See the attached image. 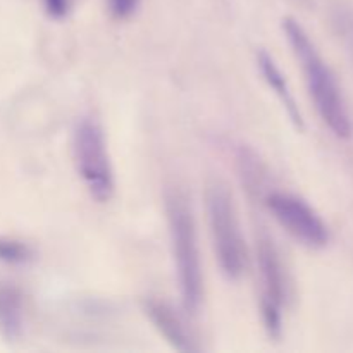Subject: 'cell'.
Here are the masks:
<instances>
[{
    "instance_id": "cell-1",
    "label": "cell",
    "mask_w": 353,
    "mask_h": 353,
    "mask_svg": "<svg viewBox=\"0 0 353 353\" xmlns=\"http://www.w3.org/2000/svg\"><path fill=\"white\" fill-rule=\"evenodd\" d=\"M281 28L302 68L307 90L317 114L334 137L340 140H350L353 123L336 76L319 54L316 43L310 40L309 33L295 17H285Z\"/></svg>"
},
{
    "instance_id": "cell-3",
    "label": "cell",
    "mask_w": 353,
    "mask_h": 353,
    "mask_svg": "<svg viewBox=\"0 0 353 353\" xmlns=\"http://www.w3.org/2000/svg\"><path fill=\"white\" fill-rule=\"evenodd\" d=\"M205 209L214 254L221 272L230 281H238L247 269V245L241 234L233 196L219 179H214L207 185Z\"/></svg>"
},
{
    "instance_id": "cell-4",
    "label": "cell",
    "mask_w": 353,
    "mask_h": 353,
    "mask_svg": "<svg viewBox=\"0 0 353 353\" xmlns=\"http://www.w3.org/2000/svg\"><path fill=\"white\" fill-rule=\"evenodd\" d=\"M72 157L76 171L95 202L107 203L116 192L112 162L105 134L99 121L83 117L72 133Z\"/></svg>"
},
{
    "instance_id": "cell-2",
    "label": "cell",
    "mask_w": 353,
    "mask_h": 353,
    "mask_svg": "<svg viewBox=\"0 0 353 353\" xmlns=\"http://www.w3.org/2000/svg\"><path fill=\"white\" fill-rule=\"evenodd\" d=\"M165 216L183 307L186 312L195 316L203 302L202 261L195 217L188 200L179 190L165 192Z\"/></svg>"
},
{
    "instance_id": "cell-7",
    "label": "cell",
    "mask_w": 353,
    "mask_h": 353,
    "mask_svg": "<svg viewBox=\"0 0 353 353\" xmlns=\"http://www.w3.org/2000/svg\"><path fill=\"white\" fill-rule=\"evenodd\" d=\"M141 309L152 326L157 330V333L178 352H196L199 347L193 343L192 336L188 334L185 323L181 317L176 314V310L164 300H159L150 296L141 302Z\"/></svg>"
},
{
    "instance_id": "cell-10",
    "label": "cell",
    "mask_w": 353,
    "mask_h": 353,
    "mask_svg": "<svg viewBox=\"0 0 353 353\" xmlns=\"http://www.w3.org/2000/svg\"><path fill=\"white\" fill-rule=\"evenodd\" d=\"M34 254L30 245L19 240L0 236V261L10 265H23L33 261Z\"/></svg>"
},
{
    "instance_id": "cell-8",
    "label": "cell",
    "mask_w": 353,
    "mask_h": 353,
    "mask_svg": "<svg viewBox=\"0 0 353 353\" xmlns=\"http://www.w3.org/2000/svg\"><path fill=\"white\" fill-rule=\"evenodd\" d=\"M255 59H257V68L259 71H261L262 78L268 83L269 88L274 92V95L278 97L279 102L283 103L290 121L295 124L296 130H303V128H305V123H303V116L302 112H300L299 103H296L295 95H293L292 88H290L288 79L285 78V74H283V71L279 69V65L276 64L272 55L269 54L268 50H264V48H261V50L257 52V55H255Z\"/></svg>"
},
{
    "instance_id": "cell-6",
    "label": "cell",
    "mask_w": 353,
    "mask_h": 353,
    "mask_svg": "<svg viewBox=\"0 0 353 353\" xmlns=\"http://www.w3.org/2000/svg\"><path fill=\"white\" fill-rule=\"evenodd\" d=\"M271 216L283 230L309 248H324L330 243V228L312 205L288 192H271L264 199Z\"/></svg>"
},
{
    "instance_id": "cell-9",
    "label": "cell",
    "mask_w": 353,
    "mask_h": 353,
    "mask_svg": "<svg viewBox=\"0 0 353 353\" xmlns=\"http://www.w3.org/2000/svg\"><path fill=\"white\" fill-rule=\"evenodd\" d=\"M24 333V296L12 283H0V334L16 343Z\"/></svg>"
},
{
    "instance_id": "cell-5",
    "label": "cell",
    "mask_w": 353,
    "mask_h": 353,
    "mask_svg": "<svg viewBox=\"0 0 353 353\" xmlns=\"http://www.w3.org/2000/svg\"><path fill=\"white\" fill-rule=\"evenodd\" d=\"M255 255L261 274V314L265 331L272 340H279L283 333V309L288 300L290 283L285 262L274 240L261 231L255 240Z\"/></svg>"
},
{
    "instance_id": "cell-13",
    "label": "cell",
    "mask_w": 353,
    "mask_h": 353,
    "mask_svg": "<svg viewBox=\"0 0 353 353\" xmlns=\"http://www.w3.org/2000/svg\"><path fill=\"white\" fill-rule=\"evenodd\" d=\"M45 12L52 19H64L71 10V0H43Z\"/></svg>"
},
{
    "instance_id": "cell-11",
    "label": "cell",
    "mask_w": 353,
    "mask_h": 353,
    "mask_svg": "<svg viewBox=\"0 0 353 353\" xmlns=\"http://www.w3.org/2000/svg\"><path fill=\"white\" fill-rule=\"evenodd\" d=\"M334 26H336L338 33L343 38L347 48H350V54L353 57V14L347 10L345 7H340L334 12Z\"/></svg>"
},
{
    "instance_id": "cell-12",
    "label": "cell",
    "mask_w": 353,
    "mask_h": 353,
    "mask_svg": "<svg viewBox=\"0 0 353 353\" xmlns=\"http://www.w3.org/2000/svg\"><path fill=\"white\" fill-rule=\"evenodd\" d=\"M141 0H107V9L112 19L128 21L138 12Z\"/></svg>"
}]
</instances>
